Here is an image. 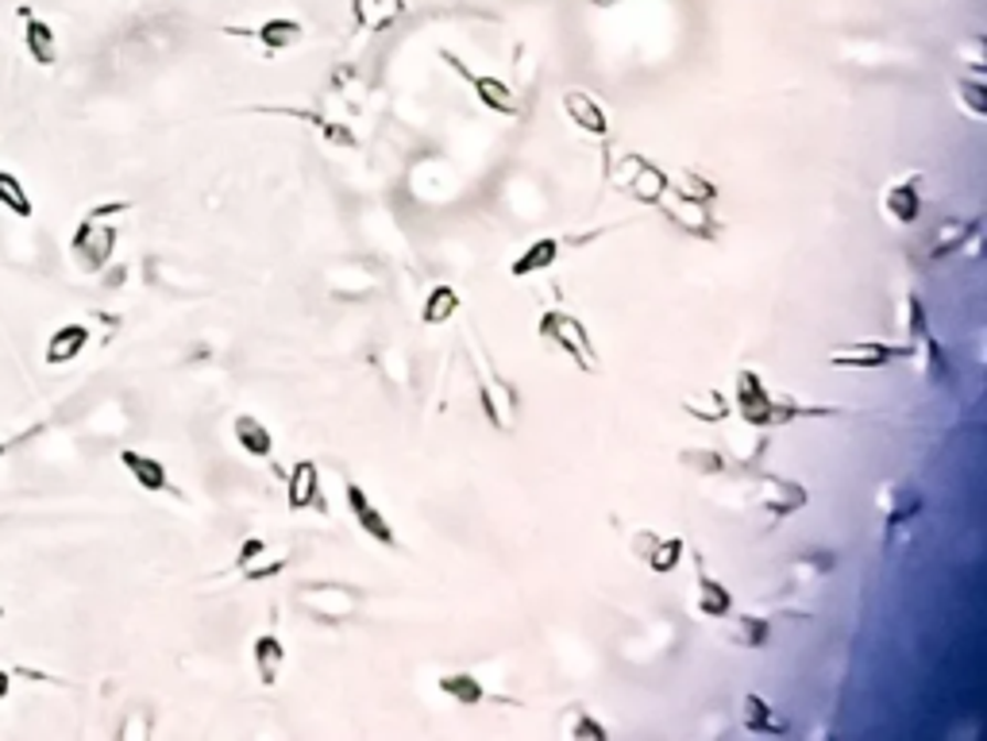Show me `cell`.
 Instances as JSON below:
<instances>
[{
	"label": "cell",
	"mask_w": 987,
	"mask_h": 741,
	"mask_svg": "<svg viewBox=\"0 0 987 741\" xmlns=\"http://www.w3.org/2000/svg\"><path fill=\"white\" fill-rule=\"evenodd\" d=\"M120 464H124V472H128L131 479L147 490V495H174V483H170V472H167L162 459L147 456V452H139V448H124Z\"/></svg>",
	"instance_id": "obj_15"
},
{
	"label": "cell",
	"mask_w": 987,
	"mask_h": 741,
	"mask_svg": "<svg viewBox=\"0 0 987 741\" xmlns=\"http://www.w3.org/2000/svg\"><path fill=\"white\" fill-rule=\"evenodd\" d=\"M282 113L301 116V120H309L312 128L325 131V136L332 139L336 147H355V131H351L348 124H336V120H328V116H320V113H297V108H282Z\"/></svg>",
	"instance_id": "obj_40"
},
{
	"label": "cell",
	"mask_w": 987,
	"mask_h": 741,
	"mask_svg": "<svg viewBox=\"0 0 987 741\" xmlns=\"http://www.w3.org/2000/svg\"><path fill=\"white\" fill-rule=\"evenodd\" d=\"M20 15H23V46H28L31 62L54 66L59 62V35H54V28L46 20H39L31 8H20Z\"/></svg>",
	"instance_id": "obj_22"
},
{
	"label": "cell",
	"mask_w": 987,
	"mask_h": 741,
	"mask_svg": "<svg viewBox=\"0 0 987 741\" xmlns=\"http://www.w3.org/2000/svg\"><path fill=\"white\" fill-rule=\"evenodd\" d=\"M436 688H441L444 696L452 699V703H464V707H479L482 699H487L482 684L475 680L471 673H444L441 680H436Z\"/></svg>",
	"instance_id": "obj_35"
},
{
	"label": "cell",
	"mask_w": 987,
	"mask_h": 741,
	"mask_svg": "<svg viewBox=\"0 0 987 741\" xmlns=\"http://www.w3.org/2000/svg\"><path fill=\"white\" fill-rule=\"evenodd\" d=\"M752 502L772 518V526H779L783 518H790L795 510H803L810 502V490L803 483L787 479V475H764V479L752 487Z\"/></svg>",
	"instance_id": "obj_8"
},
{
	"label": "cell",
	"mask_w": 987,
	"mask_h": 741,
	"mask_svg": "<svg viewBox=\"0 0 987 741\" xmlns=\"http://www.w3.org/2000/svg\"><path fill=\"white\" fill-rule=\"evenodd\" d=\"M563 734H567L571 741H606V738H609V730L602 727V722L594 719V714H586V711H571V714H567V722H563Z\"/></svg>",
	"instance_id": "obj_39"
},
{
	"label": "cell",
	"mask_w": 987,
	"mask_h": 741,
	"mask_svg": "<svg viewBox=\"0 0 987 741\" xmlns=\"http://www.w3.org/2000/svg\"><path fill=\"white\" fill-rule=\"evenodd\" d=\"M691 557H694V580H699V599H694L699 614H702V618H730V614H733L730 587H725L722 580H714V575L707 572V560H702L699 552H691Z\"/></svg>",
	"instance_id": "obj_17"
},
{
	"label": "cell",
	"mask_w": 987,
	"mask_h": 741,
	"mask_svg": "<svg viewBox=\"0 0 987 741\" xmlns=\"http://www.w3.org/2000/svg\"><path fill=\"white\" fill-rule=\"evenodd\" d=\"M459 309H464V298H459V290H456V286H448V283H441V286H433V290H428L425 309H421V321H425V325H448L452 317L459 314Z\"/></svg>",
	"instance_id": "obj_29"
},
{
	"label": "cell",
	"mask_w": 987,
	"mask_h": 741,
	"mask_svg": "<svg viewBox=\"0 0 987 741\" xmlns=\"http://www.w3.org/2000/svg\"><path fill=\"white\" fill-rule=\"evenodd\" d=\"M741 727L749 730V734H760V738H783L787 734V722L775 714V707L767 703L764 696H756V691H744L741 696Z\"/></svg>",
	"instance_id": "obj_23"
},
{
	"label": "cell",
	"mask_w": 987,
	"mask_h": 741,
	"mask_svg": "<svg viewBox=\"0 0 987 741\" xmlns=\"http://www.w3.org/2000/svg\"><path fill=\"white\" fill-rule=\"evenodd\" d=\"M903 329H906V348H911V360L919 363L922 374H934V379H945L949 374V360H945L942 345L934 340V329H930V314L926 301L914 290L903 294Z\"/></svg>",
	"instance_id": "obj_4"
},
{
	"label": "cell",
	"mask_w": 987,
	"mask_h": 741,
	"mask_svg": "<svg viewBox=\"0 0 987 741\" xmlns=\"http://www.w3.org/2000/svg\"><path fill=\"white\" fill-rule=\"evenodd\" d=\"M286 506L294 514L301 510H328L320 498V467L312 459H297L286 475Z\"/></svg>",
	"instance_id": "obj_13"
},
{
	"label": "cell",
	"mask_w": 987,
	"mask_h": 741,
	"mask_svg": "<svg viewBox=\"0 0 987 741\" xmlns=\"http://www.w3.org/2000/svg\"><path fill=\"white\" fill-rule=\"evenodd\" d=\"M683 552H687V541H683V537H652V544H648L645 557H640V560H645V564H648V572L668 575V572H676V568H679Z\"/></svg>",
	"instance_id": "obj_32"
},
{
	"label": "cell",
	"mask_w": 987,
	"mask_h": 741,
	"mask_svg": "<svg viewBox=\"0 0 987 741\" xmlns=\"http://www.w3.org/2000/svg\"><path fill=\"white\" fill-rule=\"evenodd\" d=\"M883 213H888L891 224L899 229H911L922 216V174L919 170H906L903 178H891L888 190H883Z\"/></svg>",
	"instance_id": "obj_10"
},
{
	"label": "cell",
	"mask_w": 987,
	"mask_h": 741,
	"mask_svg": "<svg viewBox=\"0 0 987 741\" xmlns=\"http://www.w3.org/2000/svg\"><path fill=\"white\" fill-rule=\"evenodd\" d=\"M405 0H351V15L363 35H382L405 15Z\"/></svg>",
	"instance_id": "obj_18"
},
{
	"label": "cell",
	"mask_w": 987,
	"mask_h": 741,
	"mask_svg": "<svg viewBox=\"0 0 987 741\" xmlns=\"http://www.w3.org/2000/svg\"><path fill=\"white\" fill-rule=\"evenodd\" d=\"M147 734H151V722H147V711H131L128 722L120 727V741H144Z\"/></svg>",
	"instance_id": "obj_41"
},
{
	"label": "cell",
	"mask_w": 987,
	"mask_h": 741,
	"mask_svg": "<svg viewBox=\"0 0 987 741\" xmlns=\"http://www.w3.org/2000/svg\"><path fill=\"white\" fill-rule=\"evenodd\" d=\"M8 696H12V673H8V668H0V703H4Z\"/></svg>",
	"instance_id": "obj_42"
},
{
	"label": "cell",
	"mask_w": 987,
	"mask_h": 741,
	"mask_svg": "<svg viewBox=\"0 0 987 741\" xmlns=\"http://www.w3.org/2000/svg\"><path fill=\"white\" fill-rule=\"evenodd\" d=\"M725 441H730L733 464H741V467H752L767 452V433L764 428H756V425H744V428H737V433L725 436Z\"/></svg>",
	"instance_id": "obj_34"
},
{
	"label": "cell",
	"mask_w": 987,
	"mask_h": 741,
	"mask_svg": "<svg viewBox=\"0 0 987 741\" xmlns=\"http://www.w3.org/2000/svg\"><path fill=\"white\" fill-rule=\"evenodd\" d=\"M671 190H676L679 198H687V201H702V205H710V201L718 198V186L710 182V178L694 174V170H679V178H676Z\"/></svg>",
	"instance_id": "obj_38"
},
{
	"label": "cell",
	"mask_w": 987,
	"mask_h": 741,
	"mask_svg": "<svg viewBox=\"0 0 987 741\" xmlns=\"http://www.w3.org/2000/svg\"><path fill=\"white\" fill-rule=\"evenodd\" d=\"M475 363H479V398H482V410H487V421L494 428H501V433H509V428H513V417H517V394L509 387H501L498 374L490 379V368H487V360H482V352H475Z\"/></svg>",
	"instance_id": "obj_11"
},
{
	"label": "cell",
	"mask_w": 987,
	"mask_h": 741,
	"mask_svg": "<svg viewBox=\"0 0 987 741\" xmlns=\"http://www.w3.org/2000/svg\"><path fill=\"white\" fill-rule=\"evenodd\" d=\"M537 332H540V340H544L548 348H555V352H563L571 363H575L579 371H586V374H598L602 360H598V352H594V340H591V332H586V325L579 321V317L563 314V309H544V314H540Z\"/></svg>",
	"instance_id": "obj_3"
},
{
	"label": "cell",
	"mask_w": 987,
	"mask_h": 741,
	"mask_svg": "<svg viewBox=\"0 0 987 741\" xmlns=\"http://www.w3.org/2000/svg\"><path fill=\"white\" fill-rule=\"evenodd\" d=\"M733 410V402H725L722 390H694V394L683 398V413H691L694 421H702V425H710V421H725Z\"/></svg>",
	"instance_id": "obj_30"
},
{
	"label": "cell",
	"mask_w": 987,
	"mask_h": 741,
	"mask_svg": "<svg viewBox=\"0 0 987 741\" xmlns=\"http://www.w3.org/2000/svg\"><path fill=\"white\" fill-rule=\"evenodd\" d=\"M895 360H911V348L891 345V340H849V345H837L826 352V363L849 371H880Z\"/></svg>",
	"instance_id": "obj_6"
},
{
	"label": "cell",
	"mask_w": 987,
	"mask_h": 741,
	"mask_svg": "<svg viewBox=\"0 0 987 741\" xmlns=\"http://www.w3.org/2000/svg\"><path fill=\"white\" fill-rule=\"evenodd\" d=\"M679 464L694 475H722L730 459H725V452H718V448H683L679 452Z\"/></svg>",
	"instance_id": "obj_37"
},
{
	"label": "cell",
	"mask_w": 987,
	"mask_h": 741,
	"mask_svg": "<svg viewBox=\"0 0 987 741\" xmlns=\"http://www.w3.org/2000/svg\"><path fill=\"white\" fill-rule=\"evenodd\" d=\"M668 216H671V224H679V229L691 232V236H702V240L714 236V224H710L707 205H702V201H687V198H679L676 193V201L668 205Z\"/></svg>",
	"instance_id": "obj_31"
},
{
	"label": "cell",
	"mask_w": 987,
	"mask_h": 741,
	"mask_svg": "<svg viewBox=\"0 0 987 741\" xmlns=\"http://www.w3.org/2000/svg\"><path fill=\"white\" fill-rule=\"evenodd\" d=\"M224 35L255 39V43H263L266 51H289V46H297L305 39V23L294 20V15H270V20H263L258 28H224Z\"/></svg>",
	"instance_id": "obj_12"
},
{
	"label": "cell",
	"mask_w": 987,
	"mask_h": 741,
	"mask_svg": "<svg viewBox=\"0 0 987 741\" xmlns=\"http://www.w3.org/2000/svg\"><path fill=\"white\" fill-rule=\"evenodd\" d=\"M591 4H598V8H614L617 0H591Z\"/></svg>",
	"instance_id": "obj_44"
},
{
	"label": "cell",
	"mask_w": 987,
	"mask_h": 741,
	"mask_svg": "<svg viewBox=\"0 0 987 741\" xmlns=\"http://www.w3.org/2000/svg\"><path fill=\"white\" fill-rule=\"evenodd\" d=\"M251 668H255L258 684L263 688H274L282 680V668H286V645H282L278 634H258L251 642Z\"/></svg>",
	"instance_id": "obj_21"
},
{
	"label": "cell",
	"mask_w": 987,
	"mask_h": 741,
	"mask_svg": "<svg viewBox=\"0 0 987 741\" xmlns=\"http://www.w3.org/2000/svg\"><path fill=\"white\" fill-rule=\"evenodd\" d=\"M128 209V201H113V205H97L85 213V221L74 229V236H70V252H74V263L85 271V275H100V271L108 267V260H113L116 252V213H124Z\"/></svg>",
	"instance_id": "obj_2"
},
{
	"label": "cell",
	"mask_w": 987,
	"mask_h": 741,
	"mask_svg": "<svg viewBox=\"0 0 987 741\" xmlns=\"http://www.w3.org/2000/svg\"><path fill=\"white\" fill-rule=\"evenodd\" d=\"M0 205H4L12 216H20V221H28V216L35 213V205H31V198H28V186H23L12 170H0Z\"/></svg>",
	"instance_id": "obj_36"
},
{
	"label": "cell",
	"mask_w": 987,
	"mask_h": 741,
	"mask_svg": "<svg viewBox=\"0 0 987 741\" xmlns=\"http://www.w3.org/2000/svg\"><path fill=\"white\" fill-rule=\"evenodd\" d=\"M441 59H444V66H448L452 74H459L467 85H471L475 97H479V105H482V108H490L494 116H506V120L521 116V97H517V93L509 89V85L501 82V77L479 74V70H471L464 59H459V54H452V51H441Z\"/></svg>",
	"instance_id": "obj_5"
},
{
	"label": "cell",
	"mask_w": 987,
	"mask_h": 741,
	"mask_svg": "<svg viewBox=\"0 0 987 741\" xmlns=\"http://www.w3.org/2000/svg\"><path fill=\"white\" fill-rule=\"evenodd\" d=\"M725 637H730L733 645H741V649H764V645L772 642V622L756 618V614H737V618L730 614V629H725Z\"/></svg>",
	"instance_id": "obj_28"
},
{
	"label": "cell",
	"mask_w": 987,
	"mask_h": 741,
	"mask_svg": "<svg viewBox=\"0 0 987 741\" xmlns=\"http://www.w3.org/2000/svg\"><path fill=\"white\" fill-rule=\"evenodd\" d=\"M880 514H883V526L888 529L906 526V521L922 514V495L914 487H906V483H883Z\"/></svg>",
	"instance_id": "obj_20"
},
{
	"label": "cell",
	"mask_w": 987,
	"mask_h": 741,
	"mask_svg": "<svg viewBox=\"0 0 987 741\" xmlns=\"http://www.w3.org/2000/svg\"><path fill=\"white\" fill-rule=\"evenodd\" d=\"M343 498H348V514H351V521L359 526V533H367L371 541L386 544V549H397V533H394V526H390V518L379 510V506H374V498L367 495V490L359 487L351 475L343 479Z\"/></svg>",
	"instance_id": "obj_9"
},
{
	"label": "cell",
	"mask_w": 987,
	"mask_h": 741,
	"mask_svg": "<svg viewBox=\"0 0 987 741\" xmlns=\"http://www.w3.org/2000/svg\"><path fill=\"white\" fill-rule=\"evenodd\" d=\"M28 436H31V433H23V436H8V441H0V456H8V452H12L20 441H28Z\"/></svg>",
	"instance_id": "obj_43"
},
{
	"label": "cell",
	"mask_w": 987,
	"mask_h": 741,
	"mask_svg": "<svg viewBox=\"0 0 987 741\" xmlns=\"http://www.w3.org/2000/svg\"><path fill=\"white\" fill-rule=\"evenodd\" d=\"M289 560L282 557L278 549H270V544L263 541V537H251V541L240 544V557H236V572L244 575V580L251 583H263V580H274L278 572H286Z\"/></svg>",
	"instance_id": "obj_14"
},
{
	"label": "cell",
	"mask_w": 987,
	"mask_h": 741,
	"mask_svg": "<svg viewBox=\"0 0 987 741\" xmlns=\"http://www.w3.org/2000/svg\"><path fill=\"white\" fill-rule=\"evenodd\" d=\"M957 105L965 108L973 120H984V116H987V82H984V70H968V74H957Z\"/></svg>",
	"instance_id": "obj_33"
},
{
	"label": "cell",
	"mask_w": 987,
	"mask_h": 741,
	"mask_svg": "<svg viewBox=\"0 0 987 741\" xmlns=\"http://www.w3.org/2000/svg\"><path fill=\"white\" fill-rule=\"evenodd\" d=\"M85 348H89V329L70 321V325H59V329L46 337L43 360H46V368H66V363H74Z\"/></svg>",
	"instance_id": "obj_19"
},
{
	"label": "cell",
	"mask_w": 987,
	"mask_h": 741,
	"mask_svg": "<svg viewBox=\"0 0 987 741\" xmlns=\"http://www.w3.org/2000/svg\"><path fill=\"white\" fill-rule=\"evenodd\" d=\"M733 405H737L744 425H756V428H764V433L790 425V421H798V417H829V413H837V410H829V405H810V402H798V398H790V394H779V390L767 387V382L760 379V371H752V368L737 371V379H733Z\"/></svg>",
	"instance_id": "obj_1"
},
{
	"label": "cell",
	"mask_w": 987,
	"mask_h": 741,
	"mask_svg": "<svg viewBox=\"0 0 987 741\" xmlns=\"http://www.w3.org/2000/svg\"><path fill=\"white\" fill-rule=\"evenodd\" d=\"M563 113H567V120L575 124L579 131H586V136H594V139H606L609 136L606 108H602L586 89H567V93H563Z\"/></svg>",
	"instance_id": "obj_16"
},
{
	"label": "cell",
	"mask_w": 987,
	"mask_h": 741,
	"mask_svg": "<svg viewBox=\"0 0 987 741\" xmlns=\"http://www.w3.org/2000/svg\"><path fill=\"white\" fill-rule=\"evenodd\" d=\"M297 603L320 622H348L359 611V591L348 583H309L297 591Z\"/></svg>",
	"instance_id": "obj_7"
},
{
	"label": "cell",
	"mask_w": 987,
	"mask_h": 741,
	"mask_svg": "<svg viewBox=\"0 0 987 741\" xmlns=\"http://www.w3.org/2000/svg\"><path fill=\"white\" fill-rule=\"evenodd\" d=\"M232 433H236V444L247 452L251 459H270L274 433L255 417V413H240V417L232 421Z\"/></svg>",
	"instance_id": "obj_24"
},
{
	"label": "cell",
	"mask_w": 987,
	"mask_h": 741,
	"mask_svg": "<svg viewBox=\"0 0 987 741\" xmlns=\"http://www.w3.org/2000/svg\"><path fill=\"white\" fill-rule=\"evenodd\" d=\"M976 232H980V221H976V216H965V221H945L942 229H937L934 244H930V260H945V255L961 252V247H965Z\"/></svg>",
	"instance_id": "obj_27"
},
{
	"label": "cell",
	"mask_w": 987,
	"mask_h": 741,
	"mask_svg": "<svg viewBox=\"0 0 987 741\" xmlns=\"http://www.w3.org/2000/svg\"><path fill=\"white\" fill-rule=\"evenodd\" d=\"M625 190H629L637 201H645V205H660L664 193L671 190V178L664 174V170L656 167V162H640L637 174H633L629 182H625Z\"/></svg>",
	"instance_id": "obj_26"
},
{
	"label": "cell",
	"mask_w": 987,
	"mask_h": 741,
	"mask_svg": "<svg viewBox=\"0 0 987 741\" xmlns=\"http://www.w3.org/2000/svg\"><path fill=\"white\" fill-rule=\"evenodd\" d=\"M0 618H4V606H0Z\"/></svg>",
	"instance_id": "obj_45"
},
{
	"label": "cell",
	"mask_w": 987,
	"mask_h": 741,
	"mask_svg": "<svg viewBox=\"0 0 987 741\" xmlns=\"http://www.w3.org/2000/svg\"><path fill=\"white\" fill-rule=\"evenodd\" d=\"M555 260H560V240H555V236H540L537 244L524 247V255H517V260L509 263V275H513V278H529V275H537V271H548Z\"/></svg>",
	"instance_id": "obj_25"
}]
</instances>
